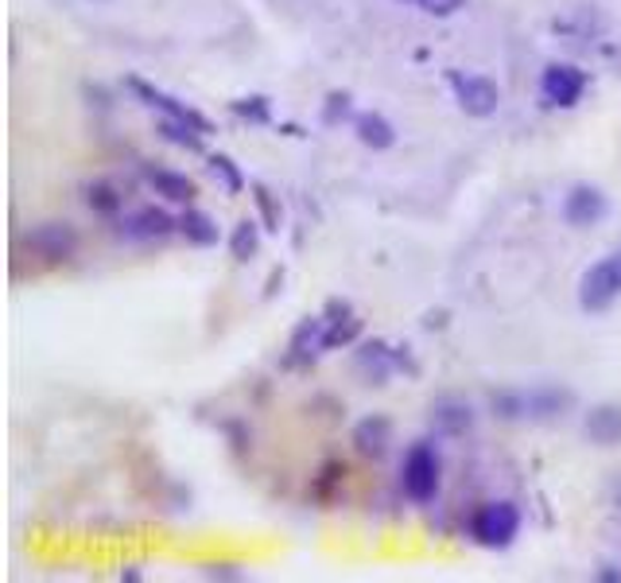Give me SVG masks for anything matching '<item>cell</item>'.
I'll use <instances>...</instances> for the list:
<instances>
[{
  "mask_svg": "<svg viewBox=\"0 0 621 583\" xmlns=\"http://www.w3.org/2000/svg\"><path fill=\"white\" fill-rule=\"evenodd\" d=\"M579 397L567 386H509L490 397V409L498 420H513V424H548V420H564L575 412Z\"/></svg>",
  "mask_w": 621,
  "mask_h": 583,
  "instance_id": "cell-1",
  "label": "cell"
},
{
  "mask_svg": "<svg viewBox=\"0 0 621 583\" xmlns=\"http://www.w3.org/2000/svg\"><path fill=\"white\" fill-rule=\"evenodd\" d=\"M443 486V455L435 440H416L401 460V494L416 506L439 498Z\"/></svg>",
  "mask_w": 621,
  "mask_h": 583,
  "instance_id": "cell-2",
  "label": "cell"
},
{
  "mask_svg": "<svg viewBox=\"0 0 621 583\" xmlns=\"http://www.w3.org/2000/svg\"><path fill=\"white\" fill-rule=\"evenodd\" d=\"M613 304H621V246L602 253L579 277V307L587 315H606Z\"/></svg>",
  "mask_w": 621,
  "mask_h": 583,
  "instance_id": "cell-3",
  "label": "cell"
},
{
  "mask_svg": "<svg viewBox=\"0 0 621 583\" xmlns=\"http://www.w3.org/2000/svg\"><path fill=\"white\" fill-rule=\"evenodd\" d=\"M521 529H524V514L513 498L486 501V506H478L475 518H470V537L482 549H509L521 537Z\"/></svg>",
  "mask_w": 621,
  "mask_h": 583,
  "instance_id": "cell-4",
  "label": "cell"
},
{
  "mask_svg": "<svg viewBox=\"0 0 621 583\" xmlns=\"http://www.w3.org/2000/svg\"><path fill=\"white\" fill-rule=\"evenodd\" d=\"M450 94H455L458 109L475 121H490V117L501 114V101H505V90L493 83L490 75H478V71H450L447 75Z\"/></svg>",
  "mask_w": 621,
  "mask_h": 583,
  "instance_id": "cell-5",
  "label": "cell"
},
{
  "mask_svg": "<svg viewBox=\"0 0 621 583\" xmlns=\"http://www.w3.org/2000/svg\"><path fill=\"white\" fill-rule=\"evenodd\" d=\"M590 90V75L579 63H548L540 71V101L548 109H575Z\"/></svg>",
  "mask_w": 621,
  "mask_h": 583,
  "instance_id": "cell-6",
  "label": "cell"
},
{
  "mask_svg": "<svg viewBox=\"0 0 621 583\" xmlns=\"http://www.w3.org/2000/svg\"><path fill=\"white\" fill-rule=\"evenodd\" d=\"M559 218L571 230H595L610 218V195L598 183H571L559 198Z\"/></svg>",
  "mask_w": 621,
  "mask_h": 583,
  "instance_id": "cell-7",
  "label": "cell"
},
{
  "mask_svg": "<svg viewBox=\"0 0 621 583\" xmlns=\"http://www.w3.org/2000/svg\"><path fill=\"white\" fill-rule=\"evenodd\" d=\"M353 366L361 370V378L373 381V386H384L389 378H396V374H416V361L408 358V346H389L381 343V338H373V343H358V350H353Z\"/></svg>",
  "mask_w": 621,
  "mask_h": 583,
  "instance_id": "cell-8",
  "label": "cell"
},
{
  "mask_svg": "<svg viewBox=\"0 0 621 583\" xmlns=\"http://www.w3.org/2000/svg\"><path fill=\"white\" fill-rule=\"evenodd\" d=\"M117 234L124 241H164L179 234V218L167 214L164 206H137V210H124L117 218Z\"/></svg>",
  "mask_w": 621,
  "mask_h": 583,
  "instance_id": "cell-9",
  "label": "cell"
},
{
  "mask_svg": "<svg viewBox=\"0 0 621 583\" xmlns=\"http://www.w3.org/2000/svg\"><path fill=\"white\" fill-rule=\"evenodd\" d=\"M327 350H335L327 315H307V320L295 323L292 338H287V366H310Z\"/></svg>",
  "mask_w": 621,
  "mask_h": 583,
  "instance_id": "cell-10",
  "label": "cell"
},
{
  "mask_svg": "<svg viewBox=\"0 0 621 583\" xmlns=\"http://www.w3.org/2000/svg\"><path fill=\"white\" fill-rule=\"evenodd\" d=\"M129 90L137 94V98L144 101L148 109H155V114L164 117V121H187V125H195L198 132H210V121H206V117L198 114L190 101L175 98V94L160 90V86L144 83V78H129Z\"/></svg>",
  "mask_w": 621,
  "mask_h": 583,
  "instance_id": "cell-11",
  "label": "cell"
},
{
  "mask_svg": "<svg viewBox=\"0 0 621 583\" xmlns=\"http://www.w3.org/2000/svg\"><path fill=\"white\" fill-rule=\"evenodd\" d=\"M28 249H32L40 261L63 264L78 253V230L70 223H40L28 230Z\"/></svg>",
  "mask_w": 621,
  "mask_h": 583,
  "instance_id": "cell-12",
  "label": "cell"
},
{
  "mask_svg": "<svg viewBox=\"0 0 621 583\" xmlns=\"http://www.w3.org/2000/svg\"><path fill=\"white\" fill-rule=\"evenodd\" d=\"M353 137H358L361 149L389 152V149H396L401 132H396V125L389 121L381 109H361V114H353Z\"/></svg>",
  "mask_w": 621,
  "mask_h": 583,
  "instance_id": "cell-13",
  "label": "cell"
},
{
  "mask_svg": "<svg viewBox=\"0 0 621 583\" xmlns=\"http://www.w3.org/2000/svg\"><path fill=\"white\" fill-rule=\"evenodd\" d=\"M144 180L148 187L155 191L160 198H167V203H179V206H190L198 195V183L190 180L187 172H175V168H144Z\"/></svg>",
  "mask_w": 621,
  "mask_h": 583,
  "instance_id": "cell-14",
  "label": "cell"
},
{
  "mask_svg": "<svg viewBox=\"0 0 621 583\" xmlns=\"http://www.w3.org/2000/svg\"><path fill=\"white\" fill-rule=\"evenodd\" d=\"M432 424H435V432H443V435H466L475 428V404L455 393L439 397V401L432 404Z\"/></svg>",
  "mask_w": 621,
  "mask_h": 583,
  "instance_id": "cell-15",
  "label": "cell"
},
{
  "mask_svg": "<svg viewBox=\"0 0 621 583\" xmlns=\"http://www.w3.org/2000/svg\"><path fill=\"white\" fill-rule=\"evenodd\" d=\"M582 435L595 447H618L621 444V404H595L582 417Z\"/></svg>",
  "mask_w": 621,
  "mask_h": 583,
  "instance_id": "cell-16",
  "label": "cell"
},
{
  "mask_svg": "<svg viewBox=\"0 0 621 583\" xmlns=\"http://www.w3.org/2000/svg\"><path fill=\"white\" fill-rule=\"evenodd\" d=\"M353 447H358L361 455H384V447L393 444V424H389V417H381V412H373V417L358 420L353 424Z\"/></svg>",
  "mask_w": 621,
  "mask_h": 583,
  "instance_id": "cell-17",
  "label": "cell"
},
{
  "mask_svg": "<svg viewBox=\"0 0 621 583\" xmlns=\"http://www.w3.org/2000/svg\"><path fill=\"white\" fill-rule=\"evenodd\" d=\"M179 234H183V241L195 249H210V246H218V238H221L218 223H214L206 210H198V206H187V210L179 214Z\"/></svg>",
  "mask_w": 621,
  "mask_h": 583,
  "instance_id": "cell-18",
  "label": "cell"
},
{
  "mask_svg": "<svg viewBox=\"0 0 621 583\" xmlns=\"http://www.w3.org/2000/svg\"><path fill=\"white\" fill-rule=\"evenodd\" d=\"M86 206H90L98 218H121L124 195L109 180H94V183H86Z\"/></svg>",
  "mask_w": 621,
  "mask_h": 583,
  "instance_id": "cell-19",
  "label": "cell"
},
{
  "mask_svg": "<svg viewBox=\"0 0 621 583\" xmlns=\"http://www.w3.org/2000/svg\"><path fill=\"white\" fill-rule=\"evenodd\" d=\"M229 253H233V261H253V257L261 253V223H257V218H241V223L233 226V234H229Z\"/></svg>",
  "mask_w": 621,
  "mask_h": 583,
  "instance_id": "cell-20",
  "label": "cell"
},
{
  "mask_svg": "<svg viewBox=\"0 0 621 583\" xmlns=\"http://www.w3.org/2000/svg\"><path fill=\"white\" fill-rule=\"evenodd\" d=\"M160 137L172 140V144H179V149H187V152H203L206 132H198L195 125H187V121H164V117H160Z\"/></svg>",
  "mask_w": 621,
  "mask_h": 583,
  "instance_id": "cell-21",
  "label": "cell"
},
{
  "mask_svg": "<svg viewBox=\"0 0 621 583\" xmlns=\"http://www.w3.org/2000/svg\"><path fill=\"white\" fill-rule=\"evenodd\" d=\"M206 164H210L214 180H221V187H226L229 195H241V191H246V175H241V168L233 164L229 156H221L218 152V156H210Z\"/></svg>",
  "mask_w": 621,
  "mask_h": 583,
  "instance_id": "cell-22",
  "label": "cell"
},
{
  "mask_svg": "<svg viewBox=\"0 0 621 583\" xmlns=\"http://www.w3.org/2000/svg\"><path fill=\"white\" fill-rule=\"evenodd\" d=\"M233 114L246 117V121H253V125H264L272 114V106H269V98H241V101H233Z\"/></svg>",
  "mask_w": 621,
  "mask_h": 583,
  "instance_id": "cell-23",
  "label": "cell"
},
{
  "mask_svg": "<svg viewBox=\"0 0 621 583\" xmlns=\"http://www.w3.org/2000/svg\"><path fill=\"white\" fill-rule=\"evenodd\" d=\"M466 4H470V0H424L420 12H424V17H435V20H450V17H458Z\"/></svg>",
  "mask_w": 621,
  "mask_h": 583,
  "instance_id": "cell-24",
  "label": "cell"
},
{
  "mask_svg": "<svg viewBox=\"0 0 621 583\" xmlns=\"http://www.w3.org/2000/svg\"><path fill=\"white\" fill-rule=\"evenodd\" d=\"M350 94H330L327 98V106H323V121L327 125H338V121H346L350 117Z\"/></svg>",
  "mask_w": 621,
  "mask_h": 583,
  "instance_id": "cell-25",
  "label": "cell"
},
{
  "mask_svg": "<svg viewBox=\"0 0 621 583\" xmlns=\"http://www.w3.org/2000/svg\"><path fill=\"white\" fill-rule=\"evenodd\" d=\"M253 198H257V206H261V214H264V230H280V206L272 203V195L264 187H253Z\"/></svg>",
  "mask_w": 621,
  "mask_h": 583,
  "instance_id": "cell-26",
  "label": "cell"
},
{
  "mask_svg": "<svg viewBox=\"0 0 621 583\" xmlns=\"http://www.w3.org/2000/svg\"><path fill=\"white\" fill-rule=\"evenodd\" d=\"M396 4H408V9H420V4H424V0H396Z\"/></svg>",
  "mask_w": 621,
  "mask_h": 583,
  "instance_id": "cell-27",
  "label": "cell"
}]
</instances>
